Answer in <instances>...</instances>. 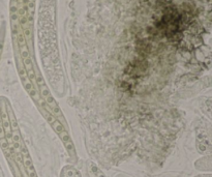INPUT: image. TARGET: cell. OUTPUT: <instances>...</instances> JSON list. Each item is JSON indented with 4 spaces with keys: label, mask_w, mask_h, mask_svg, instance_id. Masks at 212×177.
Masks as SVG:
<instances>
[{
    "label": "cell",
    "mask_w": 212,
    "mask_h": 177,
    "mask_svg": "<svg viewBox=\"0 0 212 177\" xmlns=\"http://www.w3.org/2000/svg\"><path fill=\"white\" fill-rule=\"evenodd\" d=\"M38 111L41 114V116L45 118L46 121L50 124V127L56 133V135L59 137V139L61 140V142L63 143L66 151L69 155L71 159L73 161V163H76L77 159H77V152H76V148H75V144H73V139H71V135H69L68 127L64 125L63 123H61L58 119L56 118L51 112H49L48 110L41 109V110H38Z\"/></svg>",
    "instance_id": "1"
},
{
    "label": "cell",
    "mask_w": 212,
    "mask_h": 177,
    "mask_svg": "<svg viewBox=\"0 0 212 177\" xmlns=\"http://www.w3.org/2000/svg\"><path fill=\"white\" fill-rule=\"evenodd\" d=\"M201 109L212 119V99H203L201 101Z\"/></svg>",
    "instance_id": "2"
},
{
    "label": "cell",
    "mask_w": 212,
    "mask_h": 177,
    "mask_svg": "<svg viewBox=\"0 0 212 177\" xmlns=\"http://www.w3.org/2000/svg\"><path fill=\"white\" fill-rule=\"evenodd\" d=\"M5 34H6V25H5V22L3 21V22H1V25H0V61H1V57H2L3 48H4Z\"/></svg>",
    "instance_id": "3"
},
{
    "label": "cell",
    "mask_w": 212,
    "mask_h": 177,
    "mask_svg": "<svg viewBox=\"0 0 212 177\" xmlns=\"http://www.w3.org/2000/svg\"><path fill=\"white\" fill-rule=\"evenodd\" d=\"M87 169H88L95 177H106V175L101 172V169H99L95 164H93V163L89 162L88 164H87Z\"/></svg>",
    "instance_id": "4"
},
{
    "label": "cell",
    "mask_w": 212,
    "mask_h": 177,
    "mask_svg": "<svg viewBox=\"0 0 212 177\" xmlns=\"http://www.w3.org/2000/svg\"><path fill=\"white\" fill-rule=\"evenodd\" d=\"M75 168L71 167V166H66L62 169L61 171L60 177H73V174H75Z\"/></svg>",
    "instance_id": "5"
},
{
    "label": "cell",
    "mask_w": 212,
    "mask_h": 177,
    "mask_svg": "<svg viewBox=\"0 0 212 177\" xmlns=\"http://www.w3.org/2000/svg\"><path fill=\"white\" fill-rule=\"evenodd\" d=\"M73 177H82L80 172H79L78 170H75V174H73Z\"/></svg>",
    "instance_id": "6"
},
{
    "label": "cell",
    "mask_w": 212,
    "mask_h": 177,
    "mask_svg": "<svg viewBox=\"0 0 212 177\" xmlns=\"http://www.w3.org/2000/svg\"><path fill=\"white\" fill-rule=\"evenodd\" d=\"M197 177H212V174H206V175H199Z\"/></svg>",
    "instance_id": "7"
}]
</instances>
